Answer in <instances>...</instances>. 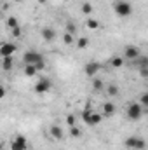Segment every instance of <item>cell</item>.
I'll return each mask as SVG.
<instances>
[{"instance_id": "1", "label": "cell", "mask_w": 148, "mask_h": 150, "mask_svg": "<svg viewBox=\"0 0 148 150\" xmlns=\"http://www.w3.org/2000/svg\"><path fill=\"white\" fill-rule=\"evenodd\" d=\"M113 11H115L117 16L127 18V16H131V12H132V5H131L129 2H125V0H117V2L113 4Z\"/></svg>"}, {"instance_id": "2", "label": "cell", "mask_w": 148, "mask_h": 150, "mask_svg": "<svg viewBox=\"0 0 148 150\" xmlns=\"http://www.w3.org/2000/svg\"><path fill=\"white\" fill-rule=\"evenodd\" d=\"M101 119H103V115H99V113H96V112H91L89 108H85V110L82 112V120H84L87 126H96V124L101 122Z\"/></svg>"}, {"instance_id": "3", "label": "cell", "mask_w": 148, "mask_h": 150, "mask_svg": "<svg viewBox=\"0 0 148 150\" xmlns=\"http://www.w3.org/2000/svg\"><path fill=\"white\" fill-rule=\"evenodd\" d=\"M125 147L129 150H143L147 147V143H145V140L143 138H140V136H129L127 140H125V143H124Z\"/></svg>"}, {"instance_id": "4", "label": "cell", "mask_w": 148, "mask_h": 150, "mask_svg": "<svg viewBox=\"0 0 148 150\" xmlns=\"http://www.w3.org/2000/svg\"><path fill=\"white\" fill-rule=\"evenodd\" d=\"M127 117L131 120H140L143 117V107L140 103H134V101L129 103V107H127Z\"/></svg>"}, {"instance_id": "5", "label": "cell", "mask_w": 148, "mask_h": 150, "mask_svg": "<svg viewBox=\"0 0 148 150\" xmlns=\"http://www.w3.org/2000/svg\"><path fill=\"white\" fill-rule=\"evenodd\" d=\"M23 61H25V65H37V63L44 61V56L37 51H28V52H25Z\"/></svg>"}, {"instance_id": "6", "label": "cell", "mask_w": 148, "mask_h": 150, "mask_svg": "<svg viewBox=\"0 0 148 150\" xmlns=\"http://www.w3.org/2000/svg\"><path fill=\"white\" fill-rule=\"evenodd\" d=\"M52 87V82L49 80V79H40V80H37V84L33 86V91L37 93V94H44V93H47L49 89Z\"/></svg>"}, {"instance_id": "7", "label": "cell", "mask_w": 148, "mask_h": 150, "mask_svg": "<svg viewBox=\"0 0 148 150\" xmlns=\"http://www.w3.org/2000/svg\"><path fill=\"white\" fill-rule=\"evenodd\" d=\"M26 147H28V142L23 134H18L11 143V150H26Z\"/></svg>"}, {"instance_id": "8", "label": "cell", "mask_w": 148, "mask_h": 150, "mask_svg": "<svg viewBox=\"0 0 148 150\" xmlns=\"http://www.w3.org/2000/svg\"><path fill=\"white\" fill-rule=\"evenodd\" d=\"M99 68H101V65L98 63V61H89L87 65H85V68H84V72L87 77H94V75L99 72Z\"/></svg>"}, {"instance_id": "9", "label": "cell", "mask_w": 148, "mask_h": 150, "mask_svg": "<svg viewBox=\"0 0 148 150\" xmlns=\"http://www.w3.org/2000/svg\"><path fill=\"white\" fill-rule=\"evenodd\" d=\"M16 45L14 44H9V42H5V44H2L0 45V56L2 58H5V56H12L14 52H16Z\"/></svg>"}, {"instance_id": "10", "label": "cell", "mask_w": 148, "mask_h": 150, "mask_svg": "<svg viewBox=\"0 0 148 150\" xmlns=\"http://www.w3.org/2000/svg\"><path fill=\"white\" fill-rule=\"evenodd\" d=\"M125 58L131 59V61H134L136 58H140V51H138V47H134V45H125Z\"/></svg>"}, {"instance_id": "11", "label": "cell", "mask_w": 148, "mask_h": 150, "mask_svg": "<svg viewBox=\"0 0 148 150\" xmlns=\"http://www.w3.org/2000/svg\"><path fill=\"white\" fill-rule=\"evenodd\" d=\"M12 65H14L12 56H5V58H2V61H0V68H2L4 72H11V70H12Z\"/></svg>"}, {"instance_id": "12", "label": "cell", "mask_w": 148, "mask_h": 150, "mask_svg": "<svg viewBox=\"0 0 148 150\" xmlns=\"http://www.w3.org/2000/svg\"><path fill=\"white\" fill-rule=\"evenodd\" d=\"M42 38H44V40H47V42H51V40H54V38H56V32H54L52 28L45 26V28H42Z\"/></svg>"}, {"instance_id": "13", "label": "cell", "mask_w": 148, "mask_h": 150, "mask_svg": "<svg viewBox=\"0 0 148 150\" xmlns=\"http://www.w3.org/2000/svg\"><path fill=\"white\" fill-rule=\"evenodd\" d=\"M63 134H65L63 127H59V126H51V136H52V138L61 140V138H63Z\"/></svg>"}, {"instance_id": "14", "label": "cell", "mask_w": 148, "mask_h": 150, "mask_svg": "<svg viewBox=\"0 0 148 150\" xmlns=\"http://www.w3.org/2000/svg\"><path fill=\"white\" fill-rule=\"evenodd\" d=\"M115 113V105L113 103H105L103 105V115L105 117H111Z\"/></svg>"}, {"instance_id": "15", "label": "cell", "mask_w": 148, "mask_h": 150, "mask_svg": "<svg viewBox=\"0 0 148 150\" xmlns=\"http://www.w3.org/2000/svg\"><path fill=\"white\" fill-rule=\"evenodd\" d=\"M37 68H35V65H25V75L26 77H33V75H37Z\"/></svg>"}, {"instance_id": "16", "label": "cell", "mask_w": 148, "mask_h": 150, "mask_svg": "<svg viewBox=\"0 0 148 150\" xmlns=\"http://www.w3.org/2000/svg\"><path fill=\"white\" fill-rule=\"evenodd\" d=\"M5 25H7V28H9V30L16 28V26H18V18H14V16H9V18H7V21H5Z\"/></svg>"}, {"instance_id": "17", "label": "cell", "mask_w": 148, "mask_h": 150, "mask_svg": "<svg viewBox=\"0 0 148 150\" xmlns=\"http://www.w3.org/2000/svg\"><path fill=\"white\" fill-rule=\"evenodd\" d=\"M110 63H111V67H113V68H120V67L124 65V59H122L120 56H115V58H111V59H110Z\"/></svg>"}, {"instance_id": "18", "label": "cell", "mask_w": 148, "mask_h": 150, "mask_svg": "<svg viewBox=\"0 0 148 150\" xmlns=\"http://www.w3.org/2000/svg\"><path fill=\"white\" fill-rule=\"evenodd\" d=\"M77 45H78V49H85V47L89 45V38H85V37H80L78 40H77Z\"/></svg>"}, {"instance_id": "19", "label": "cell", "mask_w": 148, "mask_h": 150, "mask_svg": "<svg viewBox=\"0 0 148 150\" xmlns=\"http://www.w3.org/2000/svg\"><path fill=\"white\" fill-rule=\"evenodd\" d=\"M82 12H84V14H87V16H89V14H92V5H91L89 2H84V4H82Z\"/></svg>"}, {"instance_id": "20", "label": "cell", "mask_w": 148, "mask_h": 150, "mask_svg": "<svg viewBox=\"0 0 148 150\" xmlns=\"http://www.w3.org/2000/svg\"><path fill=\"white\" fill-rule=\"evenodd\" d=\"M85 25H87V28H89V30H96V28L99 26L98 19H92V18H91V19H87V23H85Z\"/></svg>"}, {"instance_id": "21", "label": "cell", "mask_w": 148, "mask_h": 150, "mask_svg": "<svg viewBox=\"0 0 148 150\" xmlns=\"http://www.w3.org/2000/svg\"><path fill=\"white\" fill-rule=\"evenodd\" d=\"M105 86H103V82L99 80V79H92V89L94 91H101Z\"/></svg>"}, {"instance_id": "22", "label": "cell", "mask_w": 148, "mask_h": 150, "mask_svg": "<svg viewBox=\"0 0 148 150\" xmlns=\"http://www.w3.org/2000/svg\"><path fill=\"white\" fill-rule=\"evenodd\" d=\"M63 42H65L66 45H72V44H73V35L65 32V35H63Z\"/></svg>"}, {"instance_id": "23", "label": "cell", "mask_w": 148, "mask_h": 150, "mask_svg": "<svg viewBox=\"0 0 148 150\" xmlns=\"http://www.w3.org/2000/svg\"><path fill=\"white\" fill-rule=\"evenodd\" d=\"M70 134H72L73 138H80V136H82V131H80L78 127H75V126H72V127H70Z\"/></svg>"}, {"instance_id": "24", "label": "cell", "mask_w": 148, "mask_h": 150, "mask_svg": "<svg viewBox=\"0 0 148 150\" xmlns=\"http://www.w3.org/2000/svg\"><path fill=\"white\" fill-rule=\"evenodd\" d=\"M106 89H108V94H110V96H117V94H118V87H117L115 84H111V86H108Z\"/></svg>"}, {"instance_id": "25", "label": "cell", "mask_w": 148, "mask_h": 150, "mask_svg": "<svg viewBox=\"0 0 148 150\" xmlns=\"http://www.w3.org/2000/svg\"><path fill=\"white\" fill-rule=\"evenodd\" d=\"M140 105H141L143 108H147L148 107V93H143V94H141V101H140Z\"/></svg>"}, {"instance_id": "26", "label": "cell", "mask_w": 148, "mask_h": 150, "mask_svg": "<svg viewBox=\"0 0 148 150\" xmlns=\"http://www.w3.org/2000/svg\"><path fill=\"white\" fill-rule=\"evenodd\" d=\"M75 120H77V117H75L73 113H70V115H66V124L72 127V126H75Z\"/></svg>"}, {"instance_id": "27", "label": "cell", "mask_w": 148, "mask_h": 150, "mask_svg": "<svg viewBox=\"0 0 148 150\" xmlns=\"http://www.w3.org/2000/svg\"><path fill=\"white\" fill-rule=\"evenodd\" d=\"M11 35H12V37H21V26H19V25H18V26H16V28H12V30H11Z\"/></svg>"}, {"instance_id": "28", "label": "cell", "mask_w": 148, "mask_h": 150, "mask_svg": "<svg viewBox=\"0 0 148 150\" xmlns=\"http://www.w3.org/2000/svg\"><path fill=\"white\" fill-rule=\"evenodd\" d=\"M66 33H72V35L75 33V25L72 23V21H68V23H66Z\"/></svg>"}, {"instance_id": "29", "label": "cell", "mask_w": 148, "mask_h": 150, "mask_svg": "<svg viewBox=\"0 0 148 150\" xmlns=\"http://www.w3.org/2000/svg\"><path fill=\"white\" fill-rule=\"evenodd\" d=\"M5 94H7V91H5V87L0 84V100H4V98H5Z\"/></svg>"}, {"instance_id": "30", "label": "cell", "mask_w": 148, "mask_h": 150, "mask_svg": "<svg viewBox=\"0 0 148 150\" xmlns=\"http://www.w3.org/2000/svg\"><path fill=\"white\" fill-rule=\"evenodd\" d=\"M141 77H148V68H141Z\"/></svg>"}, {"instance_id": "31", "label": "cell", "mask_w": 148, "mask_h": 150, "mask_svg": "<svg viewBox=\"0 0 148 150\" xmlns=\"http://www.w3.org/2000/svg\"><path fill=\"white\" fill-rule=\"evenodd\" d=\"M38 4H45V2H47V0H37Z\"/></svg>"}, {"instance_id": "32", "label": "cell", "mask_w": 148, "mask_h": 150, "mask_svg": "<svg viewBox=\"0 0 148 150\" xmlns=\"http://www.w3.org/2000/svg\"><path fill=\"white\" fill-rule=\"evenodd\" d=\"M14 2H23V0H14Z\"/></svg>"}, {"instance_id": "33", "label": "cell", "mask_w": 148, "mask_h": 150, "mask_svg": "<svg viewBox=\"0 0 148 150\" xmlns=\"http://www.w3.org/2000/svg\"><path fill=\"white\" fill-rule=\"evenodd\" d=\"M0 150H2V142H0Z\"/></svg>"}]
</instances>
